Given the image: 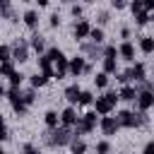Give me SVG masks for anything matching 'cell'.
I'll use <instances>...</instances> for the list:
<instances>
[{"label":"cell","mask_w":154,"mask_h":154,"mask_svg":"<svg viewBox=\"0 0 154 154\" xmlns=\"http://www.w3.org/2000/svg\"><path fill=\"white\" fill-rule=\"evenodd\" d=\"M5 94H7V99H10L12 108H14V113H17V116H24V113H26V103H24V99H22L19 87H10Z\"/></svg>","instance_id":"cell-3"},{"label":"cell","mask_w":154,"mask_h":154,"mask_svg":"<svg viewBox=\"0 0 154 154\" xmlns=\"http://www.w3.org/2000/svg\"><path fill=\"white\" fill-rule=\"evenodd\" d=\"M99 125H101V132H103V135H116V130L120 128L118 118H113V116H101Z\"/></svg>","instance_id":"cell-5"},{"label":"cell","mask_w":154,"mask_h":154,"mask_svg":"<svg viewBox=\"0 0 154 154\" xmlns=\"http://www.w3.org/2000/svg\"><path fill=\"white\" fill-rule=\"evenodd\" d=\"M154 106V91H137V108L147 111Z\"/></svg>","instance_id":"cell-8"},{"label":"cell","mask_w":154,"mask_h":154,"mask_svg":"<svg viewBox=\"0 0 154 154\" xmlns=\"http://www.w3.org/2000/svg\"><path fill=\"white\" fill-rule=\"evenodd\" d=\"M46 55H48V58H51V60L55 63V60H60V58H63V51L53 46V48H48V51H46Z\"/></svg>","instance_id":"cell-27"},{"label":"cell","mask_w":154,"mask_h":154,"mask_svg":"<svg viewBox=\"0 0 154 154\" xmlns=\"http://www.w3.org/2000/svg\"><path fill=\"white\" fill-rule=\"evenodd\" d=\"M116 55H118V48L116 46H106L103 48V58H116Z\"/></svg>","instance_id":"cell-35"},{"label":"cell","mask_w":154,"mask_h":154,"mask_svg":"<svg viewBox=\"0 0 154 154\" xmlns=\"http://www.w3.org/2000/svg\"><path fill=\"white\" fill-rule=\"evenodd\" d=\"M48 79H51L48 75H43V72L38 75V72H36V75H31V87H34V89H36V87H43Z\"/></svg>","instance_id":"cell-21"},{"label":"cell","mask_w":154,"mask_h":154,"mask_svg":"<svg viewBox=\"0 0 154 154\" xmlns=\"http://www.w3.org/2000/svg\"><path fill=\"white\" fill-rule=\"evenodd\" d=\"M82 51H84L87 55H91V58H99V55H103V51L99 48V43H82Z\"/></svg>","instance_id":"cell-16"},{"label":"cell","mask_w":154,"mask_h":154,"mask_svg":"<svg viewBox=\"0 0 154 154\" xmlns=\"http://www.w3.org/2000/svg\"><path fill=\"white\" fill-rule=\"evenodd\" d=\"M12 60H17V63H26L29 60V43L24 38H14V43H12Z\"/></svg>","instance_id":"cell-4"},{"label":"cell","mask_w":154,"mask_h":154,"mask_svg":"<svg viewBox=\"0 0 154 154\" xmlns=\"http://www.w3.org/2000/svg\"><path fill=\"white\" fill-rule=\"evenodd\" d=\"M51 26H60V14H51Z\"/></svg>","instance_id":"cell-40"},{"label":"cell","mask_w":154,"mask_h":154,"mask_svg":"<svg viewBox=\"0 0 154 154\" xmlns=\"http://www.w3.org/2000/svg\"><path fill=\"white\" fill-rule=\"evenodd\" d=\"M89 103H94V94L91 91H82L79 94V106H89Z\"/></svg>","instance_id":"cell-26"},{"label":"cell","mask_w":154,"mask_h":154,"mask_svg":"<svg viewBox=\"0 0 154 154\" xmlns=\"http://www.w3.org/2000/svg\"><path fill=\"white\" fill-rule=\"evenodd\" d=\"M118 96H120L123 101H137V87H130V84H125V87L118 91Z\"/></svg>","instance_id":"cell-12"},{"label":"cell","mask_w":154,"mask_h":154,"mask_svg":"<svg viewBox=\"0 0 154 154\" xmlns=\"http://www.w3.org/2000/svg\"><path fill=\"white\" fill-rule=\"evenodd\" d=\"M108 19H111V17H108V12H106V10H101V12H99V24H108Z\"/></svg>","instance_id":"cell-37"},{"label":"cell","mask_w":154,"mask_h":154,"mask_svg":"<svg viewBox=\"0 0 154 154\" xmlns=\"http://www.w3.org/2000/svg\"><path fill=\"white\" fill-rule=\"evenodd\" d=\"M84 65H87V63H84V58H82V55H75V58L70 60V75L79 77V75L84 72Z\"/></svg>","instance_id":"cell-10"},{"label":"cell","mask_w":154,"mask_h":154,"mask_svg":"<svg viewBox=\"0 0 154 154\" xmlns=\"http://www.w3.org/2000/svg\"><path fill=\"white\" fill-rule=\"evenodd\" d=\"M2 96H5V89H2V84H0V99H2Z\"/></svg>","instance_id":"cell-44"},{"label":"cell","mask_w":154,"mask_h":154,"mask_svg":"<svg viewBox=\"0 0 154 154\" xmlns=\"http://www.w3.org/2000/svg\"><path fill=\"white\" fill-rule=\"evenodd\" d=\"M142 154H154V142H147V147H144Z\"/></svg>","instance_id":"cell-41"},{"label":"cell","mask_w":154,"mask_h":154,"mask_svg":"<svg viewBox=\"0 0 154 154\" xmlns=\"http://www.w3.org/2000/svg\"><path fill=\"white\" fill-rule=\"evenodd\" d=\"M118 99H120V96H118L116 91H106L103 96H99V99H96V103H94V111H96L99 116H108V113L116 108Z\"/></svg>","instance_id":"cell-2"},{"label":"cell","mask_w":154,"mask_h":154,"mask_svg":"<svg viewBox=\"0 0 154 154\" xmlns=\"http://www.w3.org/2000/svg\"><path fill=\"white\" fill-rule=\"evenodd\" d=\"M43 123L53 130V128H58V123H60V116L55 113V111H46V116H43Z\"/></svg>","instance_id":"cell-17"},{"label":"cell","mask_w":154,"mask_h":154,"mask_svg":"<svg viewBox=\"0 0 154 154\" xmlns=\"http://www.w3.org/2000/svg\"><path fill=\"white\" fill-rule=\"evenodd\" d=\"M149 19H152V22H154V10H152V12H149Z\"/></svg>","instance_id":"cell-45"},{"label":"cell","mask_w":154,"mask_h":154,"mask_svg":"<svg viewBox=\"0 0 154 154\" xmlns=\"http://www.w3.org/2000/svg\"><path fill=\"white\" fill-rule=\"evenodd\" d=\"M118 123H120V128H137L140 123H137V113H132V111H120L118 113Z\"/></svg>","instance_id":"cell-6"},{"label":"cell","mask_w":154,"mask_h":154,"mask_svg":"<svg viewBox=\"0 0 154 154\" xmlns=\"http://www.w3.org/2000/svg\"><path fill=\"white\" fill-rule=\"evenodd\" d=\"M0 154H7V152H5V149H0Z\"/></svg>","instance_id":"cell-46"},{"label":"cell","mask_w":154,"mask_h":154,"mask_svg":"<svg viewBox=\"0 0 154 154\" xmlns=\"http://www.w3.org/2000/svg\"><path fill=\"white\" fill-rule=\"evenodd\" d=\"M31 48H34L36 53H43V51H46V41H43V36L34 34V36H31Z\"/></svg>","instance_id":"cell-19"},{"label":"cell","mask_w":154,"mask_h":154,"mask_svg":"<svg viewBox=\"0 0 154 154\" xmlns=\"http://www.w3.org/2000/svg\"><path fill=\"white\" fill-rule=\"evenodd\" d=\"M24 154H38V152H36L31 144H24Z\"/></svg>","instance_id":"cell-42"},{"label":"cell","mask_w":154,"mask_h":154,"mask_svg":"<svg viewBox=\"0 0 154 154\" xmlns=\"http://www.w3.org/2000/svg\"><path fill=\"white\" fill-rule=\"evenodd\" d=\"M0 17H2V19H7V22H17V14H14V10H12V2H10V0H2V2H0Z\"/></svg>","instance_id":"cell-9"},{"label":"cell","mask_w":154,"mask_h":154,"mask_svg":"<svg viewBox=\"0 0 154 154\" xmlns=\"http://www.w3.org/2000/svg\"><path fill=\"white\" fill-rule=\"evenodd\" d=\"M94 82H96V87L103 89V87H108V75H106V72H99V75L94 77Z\"/></svg>","instance_id":"cell-29"},{"label":"cell","mask_w":154,"mask_h":154,"mask_svg":"<svg viewBox=\"0 0 154 154\" xmlns=\"http://www.w3.org/2000/svg\"><path fill=\"white\" fill-rule=\"evenodd\" d=\"M89 38H91V43H101V41H103V31H101L99 26H94V29L89 31Z\"/></svg>","instance_id":"cell-23"},{"label":"cell","mask_w":154,"mask_h":154,"mask_svg":"<svg viewBox=\"0 0 154 154\" xmlns=\"http://www.w3.org/2000/svg\"><path fill=\"white\" fill-rule=\"evenodd\" d=\"M84 2H91V0H84Z\"/></svg>","instance_id":"cell-48"},{"label":"cell","mask_w":154,"mask_h":154,"mask_svg":"<svg viewBox=\"0 0 154 154\" xmlns=\"http://www.w3.org/2000/svg\"><path fill=\"white\" fill-rule=\"evenodd\" d=\"M75 140V132L67 128V125H60V128H53L48 132H43V142L51 144V147H65Z\"/></svg>","instance_id":"cell-1"},{"label":"cell","mask_w":154,"mask_h":154,"mask_svg":"<svg viewBox=\"0 0 154 154\" xmlns=\"http://www.w3.org/2000/svg\"><path fill=\"white\" fill-rule=\"evenodd\" d=\"M137 123L140 125H147V113L144 111H137Z\"/></svg>","instance_id":"cell-39"},{"label":"cell","mask_w":154,"mask_h":154,"mask_svg":"<svg viewBox=\"0 0 154 154\" xmlns=\"http://www.w3.org/2000/svg\"><path fill=\"white\" fill-rule=\"evenodd\" d=\"M12 72H14V65H12L10 60H7V63H0V75H5V77H10Z\"/></svg>","instance_id":"cell-28"},{"label":"cell","mask_w":154,"mask_h":154,"mask_svg":"<svg viewBox=\"0 0 154 154\" xmlns=\"http://www.w3.org/2000/svg\"><path fill=\"white\" fill-rule=\"evenodd\" d=\"M70 12H72V17H82V12H84V10H82V5H72V7H70Z\"/></svg>","instance_id":"cell-36"},{"label":"cell","mask_w":154,"mask_h":154,"mask_svg":"<svg viewBox=\"0 0 154 154\" xmlns=\"http://www.w3.org/2000/svg\"><path fill=\"white\" fill-rule=\"evenodd\" d=\"M111 5L116 10H123V7H128V0H111Z\"/></svg>","instance_id":"cell-38"},{"label":"cell","mask_w":154,"mask_h":154,"mask_svg":"<svg viewBox=\"0 0 154 154\" xmlns=\"http://www.w3.org/2000/svg\"><path fill=\"white\" fill-rule=\"evenodd\" d=\"M22 2H31V0H22Z\"/></svg>","instance_id":"cell-47"},{"label":"cell","mask_w":154,"mask_h":154,"mask_svg":"<svg viewBox=\"0 0 154 154\" xmlns=\"http://www.w3.org/2000/svg\"><path fill=\"white\" fill-rule=\"evenodd\" d=\"M118 55H123L125 60H135V46H132L130 41H125V43L118 48Z\"/></svg>","instance_id":"cell-14"},{"label":"cell","mask_w":154,"mask_h":154,"mask_svg":"<svg viewBox=\"0 0 154 154\" xmlns=\"http://www.w3.org/2000/svg\"><path fill=\"white\" fill-rule=\"evenodd\" d=\"M135 22H137V26H144V24L149 22V14H147V12H137V14H135Z\"/></svg>","instance_id":"cell-31"},{"label":"cell","mask_w":154,"mask_h":154,"mask_svg":"<svg viewBox=\"0 0 154 154\" xmlns=\"http://www.w3.org/2000/svg\"><path fill=\"white\" fill-rule=\"evenodd\" d=\"M89 31H91V26H89L87 19H79V22L75 24V38H87Z\"/></svg>","instance_id":"cell-11"},{"label":"cell","mask_w":154,"mask_h":154,"mask_svg":"<svg viewBox=\"0 0 154 154\" xmlns=\"http://www.w3.org/2000/svg\"><path fill=\"white\" fill-rule=\"evenodd\" d=\"M22 99H24V103H26V106H31V103L36 101V91H34V87H31V89H26V91H22Z\"/></svg>","instance_id":"cell-24"},{"label":"cell","mask_w":154,"mask_h":154,"mask_svg":"<svg viewBox=\"0 0 154 154\" xmlns=\"http://www.w3.org/2000/svg\"><path fill=\"white\" fill-rule=\"evenodd\" d=\"M79 94H82V89H79L77 84H70V87L65 89V99H67L70 103H79Z\"/></svg>","instance_id":"cell-13"},{"label":"cell","mask_w":154,"mask_h":154,"mask_svg":"<svg viewBox=\"0 0 154 154\" xmlns=\"http://www.w3.org/2000/svg\"><path fill=\"white\" fill-rule=\"evenodd\" d=\"M65 2H70V0H65Z\"/></svg>","instance_id":"cell-49"},{"label":"cell","mask_w":154,"mask_h":154,"mask_svg":"<svg viewBox=\"0 0 154 154\" xmlns=\"http://www.w3.org/2000/svg\"><path fill=\"white\" fill-rule=\"evenodd\" d=\"M10 137V132H7V125H5V118L0 116V142H5Z\"/></svg>","instance_id":"cell-33"},{"label":"cell","mask_w":154,"mask_h":154,"mask_svg":"<svg viewBox=\"0 0 154 154\" xmlns=\"http://www.w3.org/2000/svg\"><path fill=\"white\" fill-rule=\"evenodd\" d=\"M116 70H118L116 58H103V72H106V75H113Z\"/></svg>","instance_id":"cell-22"},{"label":"cell","mask_w":154,"mask_h":154,"mask_svg":"<svg viewBox=\"0 0 154 154\" xmlns=\"http://www.w3.org/2000/svg\"><path fill=\"white\" fill-rule=\"evenodd\" d=\"M22 79H24V75H22V72H17V70L10 75V82H12V87H19V84H22Z\"/></svg>","instance_id":"cell-32"},{"label":"cell","mask_w":154,"mask_h":154,"mask_svg":"<svg viewBox=\"0 0 154 154\" xmlns=\"http://www.w3.org/2000/svg\"><path fill=\"white\" fill-rule=\"evenodd\" d=\"M12 60V46H0V63Z\"/></svg>","instance_id":"cell-25"},{"label":"cell","mask_w":154,"mask_h":154,"mask_svg":"<svg viewBox=\"0 0 154 154\" xmlns=\"http://www.w3.org/2000/svg\"><path fill=\"white\" fill-rule=\"evenodd\" d=\"M60 123L63 125H67V128H75L77 123H79V116H77V111L70 106V108H65L63 113H60Z\"/></svg>","instance_id":"cell-7"},{"label":"cell","mask_w":154,"mask_h":154,"mask_svg":"<svg viewBox=\"0 0 154 154\" xmlns=\"http://www.w3.org/2000/svg\"><path fill=\"white\" fill-rule=\"evenodd\" d=\"M70 149H72V154H84V152H87V144H84V140L75 137V140L70 142Z\"/></svg>","instance_id":"cell-20"},{"label":"cell","mask_w":154,"mask_h":154,"mask_svg":"<svg viewBox=\"0 0 154 154\" xmlns=\"http://www.w3.org/2000/svg\"><path fill=\"white\" fill-rule=\"evenodd\" d=\"M36 2H38V7H46V5L51 2V0H36Z\"/></svg>","instance_id":"cell-43"},{"label":"cell","mask_w":154,"mask_h":154,"mask_svg":"<svg viewBox=\"0 0 154 154\" xmlns=\"http://www.w3.org/2000/svg\"><path fill=\"white\" fill-rule=\"evenodd\" d=\"M137 91H154V84H152L149 79H142L140 87H137Z\"/></svg>","instance_id":"cell-34"},{"label":"cell","mask_w":154,"mask_h":154,"mask_svg":"<svg viewBox=\"0 0 154 154\" xmlns=\"http://www.w3.org/2000/svg\"><path fill=\"white\" fill-rule=\"evenodd\" d=\"M24 24H26L29 29H36V24H38V12L26 10V12H24Z\"/></svg>","instance_id":"cell-15"},{"label":"cell","mask_w":154,"mask_h":154,"mask_svg":"<svg viewBox=\"0 0 154 154\" xmlns=\"http://www.w3.org/2000/svg\"><path fill=\"white\" fill-rule=\"evenodd\" d=\"M140 48H142V53H154V38L152 36H140Z\"/></svg>","instance_id":"cell-18"},{"label":"cell","mask_w":154,"mask_h":154,"mask_svg":"<svg viewBox=\"0 0 154 154\" xmlns=\"http://www.w3.org/2000/svg\"><path fill=\"white\" fill-rule=\"evenodd\" d=\"M108 152H111V144H108L106 140L96 142V154H108Z\"/></svg>","instance_id":"cell-30"},{"label":"cell","mask_w":154,"mask_h":154,"mask_svg":"<svg viewBox=\"0 0 154 154\" xmlns=\"http://www.w3.org/2000/svg\"><path fill=\"white\" fill-rule=\"evenodd\" d=\"M0 2H2V0H0Z\"/></svg>","instance_id":"cell-50"}]
</instances>
